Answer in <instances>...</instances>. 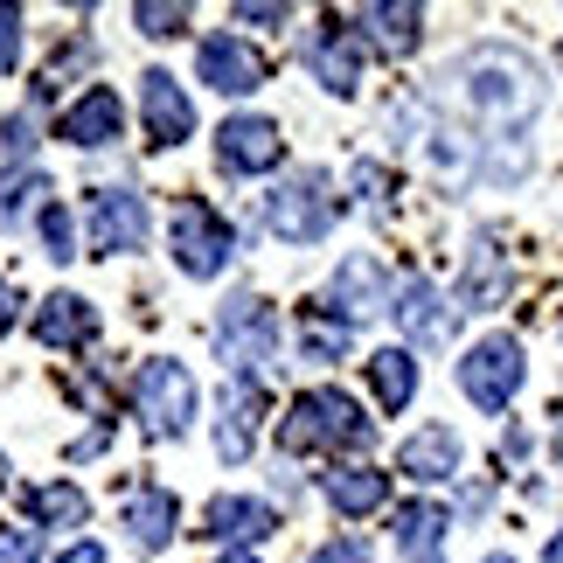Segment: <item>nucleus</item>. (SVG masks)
I'll return each instance as SVG.
<instances>
[{
    "label": "nucleus",
    "mask_w": 563,
    "mask_h": 563,
    "mask_svg": "<svg viewBox=\"0 0 563 563\" xmlns=\"http://www.w3.org/2000/svg\"><path fill=\"white\" fill-rule=\"evenodd\" d=\"M439 98L460 112V133L481 154V181H522L529 175V119L543 104V77L522 49L481 42L439 77Z\"/></svg>",
    "instance_id": "f257e3e1"
},
{
    "label": "nucleus",
    "mask_w": 563,
    "mask_h": 563,
    "mask_svg": "<svg viewBox=\"0 0 563 563\" xmlns=\"http://www.w3.org/2000/svg\"><path fill=\"white\" fill-rule=\"evenodd\" d=\"M376 439V424L362 418L349 389H299L292 410L278 418V445L286 452H362Z\"/></svg>",
    "instance_id": "f03ea898"
},
{
    "label": "nucleus",
    "mask_w": 563,
    "mask_h": 563,
    "mask_svg": "<svg viewBox=\"0 0 563 563\" xmlns=\"http://www.w3.org/2000/svg\"><path fill=\"white\" fill-rule=\"evenodd\" d=\"M334 216H341V202H334V188H328L320 167H307V175H292L286 188L265 195V230L278 244H320V236L334 230Z\"/></svg>",
    "instance_id": "7ed1b4c3"
},
{
    "label": "nucleus",
    "mask_w": 563,
    "mask_h": 563,
    "mask_svg": "<svg viewBox=\"0 0 563 563\" xmlns=\"http://www.w3.org/2000/svg\"><path fill=\"white\" fill-rule=\"evenodd\" d=\"M133 404H140V424H146V439H181L188 418H195V376L181 369V362H140V376H133Z\"/></svg>",
    "instance_id": "20e7f679"
},
{
    "label": "nucleus",
    "mask_w": 563,
    "mask_h": 563,
    "mask_svg": "<svg viewBox=\"0 0 563 563\" xmlns=\"http://www.w3.org/2000/svg\"><path fill=\"white\" fill-rule=\"evenodd\" d=\"M522 376H529V362H522V341H515V334L473 341L466 362H460V389H466L473 410H508L515 389H522Z\"/></svg>",
    "instance_id": "39448f33"
},
{
    "label": "nucleus",
    "mask_w": 563,
    "mask_h": 563,
    "mask_svg": "<svg viewBox=\"0 0 563 563\" xmlns=\"http://www.w3.org/2000/svg\"><path fill=\"white\" fill-rule=\"evenodd\" d=\"M216 349H223V362H236V369H251V376L272 369V355H278V313L257 292L223 299V313H216Z\"/></svg>",
    "instance_id": "423d86ee"
},
{
    "label": "nucleus",
    "mask_w": 563,
    "mask_h": 563,
    "mask_svg": "<svg viewBox=\"0 0 563 563\" xmlns=\"http://www.w3.org/2000/svg\"><path fill=\"white\" fill-rule=\"evenodd\" d=\"M84 223H91V257H119V251H140L146 244L154 216H146V195L140 188H91Z\"/></svg>",
    "instance_id": "0eeeda50"
},
{
    "label": "nucleus",
    "mask_w": 563,
    "mask_h": 563,
    "mask_svg": "<svg viewBox=\"0 0 563 563\" xmlns=\"http://www.w3.org/2000/svg\"><path fill=\"white\" fill-rule=\"evenodd\" d=\"M230 251H236V236H230V223L216 216L209 202H188L175 209V265L188 272V278H216L230 265Z\"/></svg>",
    "instance_id": "6e6552de"
},
{
    "label": "nucleus",
    "mask_w": 563,
    "mask_h": 563,
    "mask_svg": "<svg viewBox=\"0 0 563 563\" xmlns=\"http://www.w3.org/2000/svg\"><path fill=\"white\" fill-rule=\"evenodd\" d=\"M257 418H265V383H257V376H230L223 397H216V452H223V466L251 460Z\"/></svg>",
    "instance_id": "1a4fd4ad"
},
{
    "label": "nucleus",
    "mask_w": 563,
    "mask_h": 563,
    "mask_svg": "<svg viewBox=\"0 0 563 563\" xmlns=\"http://www.w3.org/2000/svg\"><path fill=\"white\" fill-rule=\"evenodd\" d=\"M216 161H223L230 175H272V167L286 161V140H278V125H272V119L236 112V119L216 125Z\"/></svg>",
    "instance_id": "9d476101"
},
{
    "label": "nucleus",
    "mask_w": 563,
    "mask_h": 563,
    "mask_svg": "<svg viewBox=\"0 0 563 563\" xmlns=\"http://www.w3.org/2000/svg\"><path fill=\"white\" fill-rule=\"evenodd\" d=\"M195 77L223 98H251L257 84H265V56H257L244 35H209L202 49H195Z\"/></svg>",
    "instance_id": "9b49d317"
},
{
    "label": "nucleus",
    "mask_w": 563,
    "mask_h": 563,
    "mask_svg": "<svg viewBox=\"0 0 563 563\" xmlns=\"http://www.w3.org/2000/svg\"><path fill=\"white\" fill-rule=\"evenodd\" d=\"M140 125H146V146H181L195 133V104L167 70L140 77Z\"/></svg>",
    "instance_id": "f8f14e48"
},
{
    "label": "nucleus",
    "mask_w": 563,
    "mask_h": 563,
    "mask_svg": "<svg viewBox=\"0 0 563 563\" xmlns=\"http://www.w3.org/2000/svg\"><path fill=\"white\" fill-rule=\"evenodd\" d=\"M307 70L328 84L334 98H355V84H362V35L341 29V21H320V29L307 35Z\"/></svg>",
    "instance_id": "ddd939ff"
},
{
    "label": "nucleus",
    "mask_w": 563,
    "mask_h": 563,
    "mask_svg": "<svg viewBox=\"0 0 563 563\" xmlns=\"http://www.w3.org/2000/svg\"><path fill=\"white\" fill-rule=\"evenodd\" d=\"M389 313H397V328H404L410 349H439V341L452 334V313H460V307H445L431 278H404V292H397Z\"/></svg>",
    "instance_id": "4468645a"
},
{
    "label": "nucleus",
    "mask_w": 563,
    "mask_h": 563,
    "mask_svg": "<svg viewBox=\"0 0 563 563\" xmlns=\"http://www.w3.org/2000/svg\"><path fill=\"white\" fill-rule=\"evenodd\" d=\"M278 529V515L257 501V494H216V501L202 508V536H216V543H265V536Z\"/></svg>",
    "instance_id": "2eb2a0df"
},
{
    "label": "nucleus",
    "mask_w": 563,
    "mask_h": 563,
    "mask_svg": "<svg viewBox=\"0 0 563 563\" xmlns=\"http://www.w3.org/2000/svg\"><path fill=\"white\" fill-rule=\"evenodd\" d=\"M119 133H125V104H119L112 84H91V91L63 112V140L70 146H112Z\"/></svg>",
    "instance_id": "dca6fc26"
},
{
    "label": "nucleus",
    "mask_w": 563,
    "mask_h": 563,
    "mask_svg": "<svg viewBox=\"0 0 563 563\" xmlns=\"http://www.w3.org/2000/svg\"><path fill=\"white\" fill-rule=\"evenodd\" d=\"M397 466L410 473V481H424V487H439L460 473V431L452 424H424V431H410L404 452H397Z\"/></svg>",
    "instance_id": "f3484780"
},
{
    "label": "nucleus",
    "mask_w": 563,
    "mask_h": 563,
    "mask_svg": "<svg viewBox=\"0 0 563 563\" xmlns=\"http://www.w3.org/2000/svg\"><path fill=\"white\" fill-rule=\"evenodd\" d=\"M35 341H49V349H91V341H98V307H91V299H77V292L42 299Z\"/></svg>",
    "instance_id": "a211bd4d"
},
{
    "label": "nucleus",
    "mask_w": 563,
    "mask_h": 563,
    "mask_svg": "<svg viewBox=\"0 0 563 563\" xmlns=\"http://www.w3.org/2000/svg\"><path fill=\"white\" fill-rule=\"evenodd\" d=\"M175 522H181V501L167 487L125 494V536H133L140 550H167V543H175Z\"/></svg>",
    "instance_id": "6ab92c4d"
},
{
    "label": "nucleus",
    "mask_w": 563,
    "mask_h": 563,
    "mask_svg": "<svg viewBox=\"0 0 563 563\" xmlns=\"http://www.w3.org/2000/svg\"><path fill=\"white\" fill-rule=\"evenodd\" d=\"M328 307L349 320V328H355V320H369V313L383 307V265H376V257H349V265L334 272Z\"/></svg>",
    "instance_id": "aec40b11"
},
{
    "label": "nucleus",
    "mask_w": 563,
    "mask_h": 563,
    "mask_svg": "<svg viewBox=\"0 0 563 563\" xmlns=\"http://www.w3.org/2000/svg\"><path fill=\"white\" fill-rule=\"evenodd\" d=\"M508 299V257L494 251V236H481V244L466 251V278H460V307L466 313H487Z\"/></svg>",
    "instance_id": "412c9836"
},
{
    "label": "nucleus",
    "mask_w": 563,
    "mask_h": 563,
    "mask_svg": "<svg viewBox=\"0 0 563 563\" xmlns=\"http://www.w3.org/2000/svg\"><path fill=\"white\" fill-rule=\"evenodd\" d=\"M362 42H376L383 56H410L424 35V8H410V0H389V8H362Z\"/></svg>",
    "instance_id": "4be33fe9"
},
{
    "label": "nucleus",
    "mask_w": 563,
    "mask_h": 563,
    "mask_svg": "<svg viewBox=\"0 0 563 563\" xmlns=\"http://www.w3.org/2000/svg\"><path fill=\"white\" fill-rule=\"evenodd\" d=\"M320 487H328L334 515H376L389 501V473H376V466H328Z\"/></svg>",
    "instance_id": "5701e85b"
},
{
    "label": "nucleus",
    "mask_w": 563,
    "mask_h": 563,
    "mask_svg": "<svg viewBox=\"0 0 563 563\" xmlns=\"http://www.w3.org/2000/svg\"><path fill=\"white\" fill-rule=\"evenodd\" d=\"M349 349H355V328L328 307V299L299 307V355H307V362H341Z\"/></svg>",
    "instance_id": "b1692460"
},
{
    "label": "nucleus",
    "mask_w": 563,
    "mask_h": 563,
    "mask_svg": "<svg viewBox=\"0 0 563 563\" xmlns=\"http://www.w3.org/2000/svg\"><path fill=\"white\" fill-rule=\"evenodd\" d=\"M445 522H452V515H445L439 501H410V508H397V550H404L410 563H439V550H445Z\"/></svg>",
    "instance_id": "393cba45"
},
{
    "label": "nucleus",
    "mask_w": 563,
    "mask_h": 563,
    "mask_svg": "<svg viewBox=\"0 0 563 563\" xmlns=\"http://www.w3.org/2000/svg\"><path fill=\"white\" fill-rule=\"evenodd\" d=\"M362 369H369V389H376L383 410H410V397H418V362H410V349H376Z\"/></svg>",
    "instance_id": "a878e982"
},
{
    "label": "nucleus",
    "mask_w": 563,
    "mask_h": 563,
    "mask_svg": "<svg viewBox=\"0 0 563 563\" xmlns=\"http://www.w3.org/2000/svg\"><path fill=\"white\" fill-rule=\"evenodd\" d=\"M21 508H29V522H35V529H84V515H91L84 487H70V481L29 487V494H21Z\"/></svg>",
    "instance_id": "bb28decb"
},
{
    "label": "nucleus",
    "mask_w": 563,
    "mask_h": 563,
    "mask_svg": "<svg viewBox=\"0 0 563 563\" xmlns=\"http://www.w3.org/2000/svg\"><path fill=\"white\" fill-rule=\"evenodd\" d=\"M29 209H49V175L35 161L0 167V223H21Z\"/></svg>",
    "instance_id": "cd10ccee"
},
{
    "label": "nucleus",
    "mask_w": 563,
    "mask_h": 563,
    "mask_svg": "<svg viewBox=\"0 0 563 563\" xmlns=\"http://www.w3.org/2000/svg\"><path fill=\"white\" fill-rule=\"evenodd\" d=\"M188 8H181V0H140V8H133V29L140 35H154V42H167V35H188Z\"/></svg>",
    "instance_id": "c85d7f7f"
},
{
    "label": "nucleus",
    "mask_w": 563,
    "mask_h": 563,
    "mask_svg": "<svg viewBox=\"0 0 563 563\" xmlns=\"http://www.w3.org/2000/svg\"><path fill=\"white\" fill-rule=\"evenodd\" d=\"M42 244H49L56 265H70V257H77V223H70V209H63V202L42 209Z\"/></svg>",
    "instance_id": "c756f323"
},
{
    "label": "nucleus",
    "mask_w": 563,
    "mask_h": 563,
    "mask_svg": "<svg viewBox=\"0 0 563 563\" xmlns=\"http://www.w3.org/2000/svg\"><path fill=\"white\" fill-rule=\"evenodd\" d=\"M0 154H8V161H29V154H35V119H29V112L0 119Z\"/></svg>",
    "instance_id": "7c9ffc66"
},
{
    "label": "nucleus",
    "mask_w": 563,
    "mask_h": 563,
    "mask_svg": "<svg viewBox=\"0 0 563 563\" xmlns=\"http://www.w3.org/2000/svg\"><path fill=\"white\" fill-rule=\"evenodd\" d=\"M0 563H42V529H0Z\"/></svg>",
    "instance_id": "2f4dec72"
},
{
    "label": "nucleus",
    "mask_w": 563,
    "mask_h": 563,
    "mask_svg": "<svg viewBox=\"0 0 563 563\" xmlns=\"http://www.w3.org/2000/svg\"><path fill=\"white\" fill-rule=\"evenodd\" d=\"M0 70H21V8H0Z\"/></svg>",
    "instance_id": "473e14b6"
},
{
    "label": "nucleus",
    "mask_w": 563,
    "mask_h": 563,
    "mask_svg": "<svg viewBox=\"0 0 563 563\" xmlns=\"http://www.w3.org/2000/svg\"><path fill=\"white\" fill-rule=\"evenodd\" d=\"M307 563H369V550H362L355 536H334V543H320Z\"/></svg>",
    "instance_id": "72a5a7b5"
},
{
    "label": "nucleus",
    "mask_w": 563,
    "mask_h": 563,
    "mask_svg": "<svg viewBox=\"0 0 563 563\" xmlns=\"http://www.w3.org/2000/svg\"><path fill=\"white\" fill-rule=\"evenodd\" d=\"M292 8H236V21H257V29H278Z\"/></svg>",
    "instance_id": "f704fd0d"
},
{
    "label": "nucleus",
    "mask_w": 563,
    "mask_h": 563,
    "mask_svg": "<svg viewBox=\"0 0 563 563\" xmlns=\"http://www.w3.org/2000/svg\"><path fill=\"white\" fill-rule=\"evenodd\" d=\"M56 563H104V550H98V543H70V550H63Z\"/></svg>",
    "instance_id": "c9c22d12"
},
{
    "label": "nucleus",
    "mask_w": 563,
    "mask_h": 563,
    "mask_svg": "<svg viewBox=\"0 0 563 563\" xmlns=\"http://www.w3.org/2000/svg\"><path fill=\"white\" fill-rule=\"evenodd\" d=\"M14 307H21V299H14V286H8V278H0V334L14 328Z\"/></svg>",
    "instance_id": "e433bc0d"
},
{
    "label": "nucleus",
    "mask_w": 563,
    "mask_h": 563,
    "mask_svg": "<svg viewBox=\"0 0 563 563\" xmlns=\"http://www.w3.org/2000/svg\"><path fill=\"white\" fill-rule=\"evenodd\" d=\"M543 563H563V529L550 536V550H543Z\"/></svg>",
    "instance_id": "4c0bfd02"
},
{
    "label": "nucleus",
    "mask_w": 563,
    "mask_h": 563,
    "mask_svg": "<svg viewBox=\"0 0 563 563\" xmlns=\"http://www.w3.org/2000/svg\"><path fill=\"white\" fill-rule=\"evenodd\" d=\"M216 563H257V556L251 550H230V556H216Z\"/></svg>",
    "instance_id": "58836bf2"
},
{
    "label": "nucleus",
    "mask_w": 563,
    "mask_h": 563,
    "mask_svg": "<svg viewBox=\"0 0 563 563\" xmlns=\"http://www.w3.org/2000/svg\"><path fill=\"white\" fill-rule=\"evenodd\" d=\"M0 487H8V460H0Z\"/></svg>",
    "instance_id": "ea45409f"
},
{
    "label": "nucleus",
    "mask_w": 563,
    "mask_h": 563,
    "mask_svg": "<svg viewBox=\"0 0 563 563\" xmlns=\"http://www.w3.org/2000/svg\"><path fill=\"white\" fill-rule=\"evenodd\" d=\"M487 563H515V556H487Z\"/></svg>",
    "instance_id": "a19ab883"
},
{
    "label": "nucleus",
    "mask_w": 563,
    "mask_h": 563,
    "mask_svg": "<svg viewBox=\"0 0 563 563\" xmlns=\"http://www.w3.org/2000/svg\"><path fill=\"white\" fill-rule=\"evenodd\" d=\"M556 460H563V439H556Z\"/></svg>",
    "instance_id": "79ce46f5"
}]
</instances>
